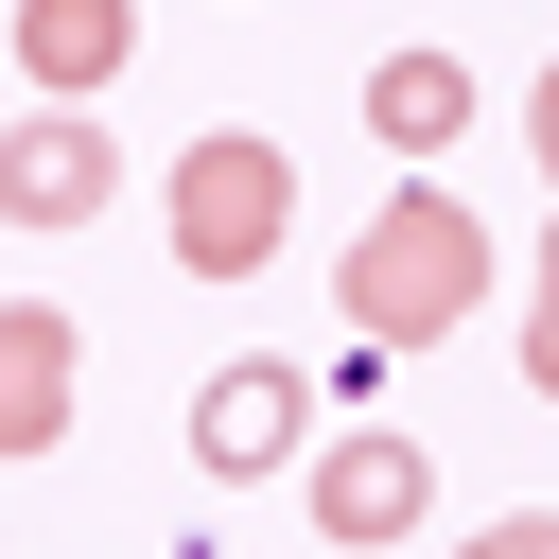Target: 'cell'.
<instances>
[{
  "label": "cell",
  "mask_w": 559,
  "mask_h": 559,
  "mask_svg": "<svg viewBox=\"0 0 559 559\" xmlns=\"http://www.w3.org/2000/svg\"><path fill=\"white\" fill-rule=\"evenodd\" d=\"M349 349H437L472 297H489V227H472V192H437V175H402L367 227H349Z\"/></svg>",
  "instance_id": "1"
},
{
  "label": "cell",
  "mask_w": 559,
  "mask_h": 559,
  "mask_svg": "<svg viewBox=\"0 0 559 559\" xmlns=\"http://www.w3.org/2000/svg\"><path fill=\"white\" fill-rule=\"evenodd\" d=\"M157 227H175V280H262V262H280V227H297V157H280L262 122H227V140H175V175H157Z\"/></svg>",
  "instance_id": "2"
},
{
  "label": "cell",
  "mask_w": 559,
  "mask_h": 559,
  "mask_svg": "<svg viewBox=\"0 0 559 559\" xmlns=\"http://www.w3.org/2000/svg\"><path fill=\"white\" fill-rule=\"evenodd\" d=\"M122 192V140L87 122V105H35V122H0V227H87Z\"/></svg>",
  "instance_id": "3"
},
{
  "label": "cell",
  "mask_w": 559,
  "mask_h": 559,
  "mask_svg": "<svg viewBox=\"0 0 559 559\" xmlns=\"http://www.w3.org/2000/svg\"><path fill=\"white\" fill-rule=\"evenodd\" d=\"M297 437H314V384H297L280 349H245V367H210V384H192V472H227V489H245V472H280Z\"/></svg>",
  "instance_id": "4"
},
{
  "label": "cell",
  "mask_w": 559,
  "mask_h": 559,
  "mask_svg": "<svg viewBox=\"0 0 559 559\" xmlns=\"http://www.w3.org/2000/svg\"><path fill=\"white\" fill-rule=\"evenodd\" d=\"M419 507H437V454H419L402 419H349V437L314 454V524H332V542H419Z\"/></svg>",
  "instance_id": "5"
},
{
  "label": "cell",
  "mask_w": 559,
  "mask_h": 559,
  "mask_svg": "<svg viewBox=\"0 0 559 559\" xmlns=\"http://www.w3.org/2000/svg\"><path fill=\"white\" fill-rule=\"evenodd\" d=\"M70 437V314L52 297H0V472Z\"/></svg>",
  "instance_id": "6"
},
{
  "label": "cell",
  "mask_w": 559,
  "mask_h": 559,
  "mask_svg": "<svg viewBox=\"0 0 559 559\" xmlns=\"http://www.w3.org/2000/svg\"><path fill=\"white\" fill-rule=\"evenodd\" d=\"M122 52H140V0H17V70H35L52 105H87Z\"/></svg>",
  "instance_id": "7"
},
{
  "label": "cell",
  "mask_w": 559,
  "mask_h": 559,
  "mask_svg": "<svg viewBox=\"0 0 559 559\" xmlns=\"http://www.w3.org/2000/svg\"><path fill=\"white\" fill-rule=\"evenodd\" d=\"M367 140H402V157H437V140H472V52H384L367 70Z\"/></svg>",
  "instance_id": "8"
},
{
  "label": "cell",
  "mask_w": 559,
  "mask_h": 559,
  "mask_svg": "<svg viewBox=\"0 0 559 559\" xmlns=\"http://www.w3.org/2000/svg\"><path fill=\"white\" fill-rule=\"evenodd\" d=\"M472 559H559V507H507V524H489Z\"/></svg>",
  "instance_id": "9"
}]
</instances>
